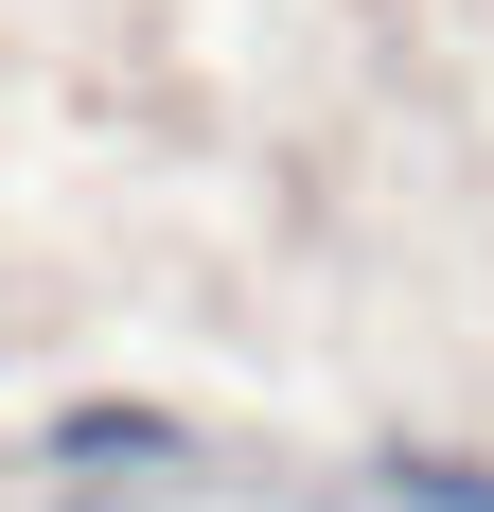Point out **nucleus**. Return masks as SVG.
<instances>
[{
  "mask_svg": "<svg viewBox=\"0 0 494 512\" xmlns=\"http://www.w3.org/2000/svg\"><path fill=\"white\" fill-rule=\"evenodd\" d=\"M389 495H424V512H494V477H459V460H389Z\"/></svg>",
  "mask_w": 494,
  "mask_h": 512,
  "instance_id": "nucleus-1",
  "label": "nucleus"
}]
</instances>
